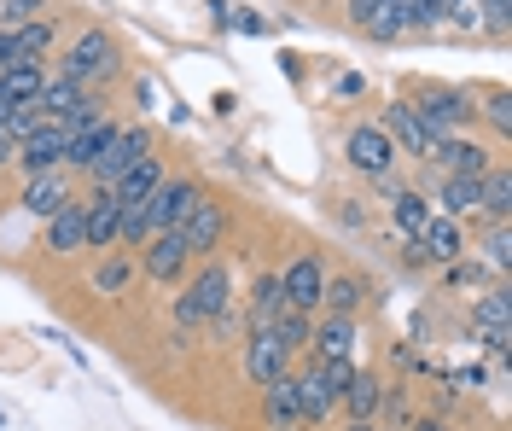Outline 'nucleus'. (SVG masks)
Masks as SVG:
<instances>
[{
    "label": "nucleus",
    "mask_w": 512,
    "mask_h": 431,
    "mask_svg": "<svg viewBox=\"0 0 512 431\" xmlns=\"http://www.w3.org/2000/svg\"><path fill=\"white\" fill-rule=\"evenodd\" d=\"M158 187H163V164L152 158V152H146V158H140V164H128L123 175L105 187V193H111L117 204H146L152 193H158Z\"/></svg>",
    "instance_id": "nucleus-12"
},
{
    "label": "nucleus",
    "mask_w": 512,
    "mask_h": 431,
    "mask_svg": "<svg viewBox=\"0 0 512 431\" xmlns=\"http://www.w3.org/2000/svg\"><path fill=\"white\" fill-rule=\"evenodd\" d=\"M117 222H123V204L111 193H94V204H88V245H117Z\"/></svg>",
    "instance_id": "nucleus-25"
},
{
    "label": "nucleus",
    "mask_w": 512,
    "mask_h": 431,
    "mask_svg": "<svg viewBox=\"0 0 512 431\" xmlns=\"http://www.w3.org/2000/svg\"><path fill=\"white\" fill-rule=\"evenodd\" d=\"M227 292H233V274L222 263H210L198 280H192V292L175 303V321L181 327H198V321H210V315H222L227 309Z\"/></svg>",
    "instance_id": "nucleus-2"
},
{
    "label": "nucleus",
    "mask_w": 512,
    "mask_h": 431,
    "mask_svg": "<svg viewBox=\"0 0 512 431\" xmlns=\"http://www.w3.org/2000/svg\"><path fill=\"white\" fill-rule=\"evenodd\" d=\"M431 158H437V164L448 169V175H472V181H483V175H489V152H483L478 140H437V146H431Z\"/></svg>",
    "instance_id": "nucleus-15"
},
{
    "label": "nucleus",
    "mask_w": 512,
    "mask_h": 431,
    "mask_svg": "<svg viewBox=\"0 0 512 431\" xmlns=\"http://www.w3.org/2000/svg\"><path fill=\"white\" fill-rule=\"evenodd\" d=\"M152 210H146V204H123V222H117V239H123V245H146V239H152Z\"/></svg>",
    "instance_id": "nucleus-31"
},
{
    "label": "nucleus",
    "mask_w": 512,
    "mask_h": 431,
    "mask_svg": "<svg viewBox=\"0 0 512 431\" xmlns=\"http://www.w3.org/2000/svg\"><path fill=\"white\" fill-rule=\"evenodd\" d=\"M483 210H495V216L512 210V175L507 169H489V175H483Z\"/></svg>",
    "instance_id": "nucleus-32"
},
{
    "label": "nucleus",
    "mask_w": 512,
    "mask_h": 431,
    "mask_svg": "<svg viewBox=\"0 0 512 431\" xmlns=\"http://www.w3.org/2000/svg\"><path fill=\"white\" fill-rule=\"evenodd\" d=\"M414 431H448V426H437V420H425V426H414Z\"/></svg>",
    "instance_id": "nucleus-44"
},
{
    "label": "nucleus",
    "mask_w": 512,
    "mask_h": 431,
    "mask_svg": "<svg viewBox=\"0 0 512 431\" xmlns=\"http://www.w3.org/2000/svg\"><path fill=\"white\" fill-rule=\"evenodd\" d=\"M350 164L361 169V175H373V181H384V175H390V164H396V146H390V134H384L379 123H361V129L350 134Z\"/></svg>",
    "instance_id": "nucleus-5"
},
{
    "label": "nucleus",
    "mask_w": 512,
    "mask_h": 431,
    "mask_svg": "<svg viewBox=\"0 0 512 431\" xmlns=\"http://www.w3.org/2000/svg\"><path fill=\"white\" fill-rule=\"evenodd\" d=\"M41 82H47V76H41L35 65H6L0 70V100L6 105H35L41 100Z\"/></svg>",
    "instance_id": "nucleus-22"
},
{
    "label": "nucleus",
    "mask_w": 512,
    "mask_h": 431,
    "mask_svg": "<svg viewBox=\"0 0 512 431\" xmlns=\"http://www.w3.org/2000/svg\"><path fill=\"white\" fill-rule=\"evenodd\" d=\"M350 431H379V426H373V420H350Z\"/></svg>",
    "instance_id": "nucleus-43"
},
{
    "label": "nucleus",
    "mask_w": 512,
    "mask_h": 431,
    "mask_svg": "<svg viewBox=\"0 0 512 431\" xmlns=\"http://www.w3.org/2000/svg\"><path fill=\"white\" fill-rule=\"evenodd\" d=\"M94 286H99V292H123V286H128V263H117V257H111V263H99Z\"/></svg>",
    "instance_id": "nucleus-37"
},
{
    "label": "nucleus",
    "mask_w": 512,
    "mask_h": 431,
    "mask_svg": "<svg viewBox=\"0 0 512 431\" xmlns=\"http://www.w3.org/2000/svg\"><path fill=\"white\" fill-rule=\"evenodd\" d=\"M408 105H414V117L425 123L431 140H448V129H460L472 117V100L466 94H425V100H408Z\"/></svg>",
    "instance_id": "nucleus-6"
},
{
    "label": "nucleus",
    "mask_w": 512,
    "mask_h": 431,
    "mask_svg": "<svg viewBox=\"0 0 512 431\" xmlns=\"http://www.w3.org/2000/svg\"><path fill=\"white\" fill-rule=\"evenodd\" d=\"M245 373H251L256 385L268 391V385H280V379L291 373V350L274 338V332H256L251 350H245Z\"/></svg>",
    "instance_id": "nucleus-8"
},
{
    "label": "nucleus",
    "mask_w": 512,
    "mask_h": 431,
    "mask_svg": "<svg viewBox=\"0 0 512 431\" xmlns=\"http://www.w3.org/2000/svg\"><path fill=\"white\" fill-rule=\"evenodd\" d=\"M53 76H64V82H105V76H117V47H111V35H99V30H88L70 53L59 59V70Z\"/></svg>",
    "instance_id": "nucleus-1"
},
{
    "label": "nucleus",
    "mask_w": 512,
    "mask_h": 431,
    "mask_svg": "<svg viewBox=\"0 0 512 431\" xmlns=\"http://www.w3.org/2000/svg\"><path fill=\"white\" fill-rule=\"evenodd\" d=\"M390 204H396V228L408 233V239H419V233H425V222H431L425 199H419V193H408V187H396V193H390Z\"/></svg>",
    "instance_id": "nucleus-29"
},
{
    "label": "nucleus",
    "mask_w": 512,
    "mask_h": 431,
    "mask_svg": "<svg viewBox=\"0 0 512 431\" xmlns=\"http://www.w3.org/2000/svg\"><path fill=\"white\" fill-rule=\"evenodd\" d=\"M198 199H204V193H198L192 181H163L158 193L146 199V210H152V228H158V233L163 228H181L192 210H198Z\"/></svg>",
    "instance_id": "nucleus-7"
},
{
    "label": "nucleus",
    "mask_w": 512,
    "mask_h": 431,
    "mask_svg": "<svg viewBox=\"0 0 512 431\" xmlns=\"http://www.w3.org/2000/svg\"><path fill=\"white\" fill-rule=\"evenodd\" d=\"M117 123L111 117H88V123H64V164L70 169H94V158L111 146Z\"/></svg>",
    "instance_id": "nucleus-4"
},
{
    "label": "nucleus",
    "mask_w": 512,
    "mask_h": 431,
    "mask_svg": "<svg viewBox=\"0 0 512 431\" xmlns=\"http://www.w3.org/2000/svg\"><path fill=\"white\" fill-rule=\"evenodd\" d=\"M419 245H425V257H437V263H454V257L466 251V239H460V228H454L448 216H431L425 233H419Z\"/></svg>",
    "instance_id": "nucleus-23"
},
{
    "label": "nucleus",
    "mask_w": 512,
    "mask_h": 431,
    "mask_svg": "<svg viewBox=\"0 0 512 431\" xmlns=\"http://www.w3.org/2000/svg\"><path fill=\"white\" fill-rule=\"evenodd\" d=\"M18 164L30 169V175H53V169H64V123H41V129L18 146Z\"/></svg>",
    "instance_id": "nucleus-9"
},
{
    "label": "nucleus",
    "mask_w": 512,
    "mask_h": 431,
    "mask_svg": "<svg viewBox=\"0 0 512 431\" xmlns=\"http://www.w3.org/2000/svg\"><path fill=\"white\" fill-rule=\"evenodd\" d=\"M373 12H379V0H350V18L361 24V30H367V18H373Z\"/></svg>",
    "instance_id": "nucleus-40"
},
{
    "label": "nucleus",
    "mask_w": 512,
    "mask_h": 431,
    "mask_svg": "<svg viewBox=\"0 0 512 431\" xmlns=\"http://www.w3.org/2000/svg\"><path fill=\"white\" fill-rule=\"evenodd\" d=\"M268 332H274L286 350H297V344H309V315H303V309H286V315H280Z\"/></svg>",
    "instance_id": "nucleus-33"
},
{
    "label": "nucleus",
    "mask_w": 512,
    "mask_h": 431,
    "mask_svg": "<svg viewBox=\"0 0 512 431\" xmlns=\"http://www.w3.org/2000/svg\"><path fill=\"white\" fill-rule=\"evenodd\" d=\"M483 257H489V263L507 274V268H512V233H507V228H495L489 239H483Z\"/></svg>",
    "instance_id": "nucleus-36"
},
{
    "label": "nucleus",
    "mask_w": 512,
    "mask_h": 431,
    "mask_svg": "<svg viewBox=\"0 0 512 431\" xmlns=\"http://www.w3.org/2000/svg\"><path fill=\"white\" fill-rule=\"evenodd\" d=\"M472 315H478V338L483 344H489V350H507V292H489V298H478V309H472Z\"/></svg>",
    "instance_id": "nucleus-21"
},
{
    "label": "nucleus",
    "mask_w": 512,
    "mask_h": 431,
    "mask_svg": "<svg viewBox=\"0 0 512 431\" xmlns=\"http://www.w3.org/2000/svg\"><path fill=\"white\" fill-rule=\"evenodd\" d=\"M443 210H448V216L483 210V181H472V175H448V181H443Z\"/></svg>",
    "instance_id": "nucleus-27"
},
{
    "label": "nucleus",
    "mask_w": 512,
    "mask_h": 431,
    "mask_svg": "<svg viewBox=\"0 0 512 431\" xmlns=\"http://www.w3.org/2000/svg\"><path fill=\"white\" fill-rule=\"evenodd\" d=\"M512 18V0H478V24H489V30H507Z\"/></svg>",
    "instance_id": "nucleus-38"
},
{
    "label": "nucleus",
    "mask_w": 512,
    "mask_h": 431,
    "mask_svg": "<svg viewBox=\"0 0 512 431\" xmlns=\"http://www.w3.org/2000/svg\"><path fill=\"white\" fill-rule=\"evenodd\" d=\"M483 111H489V123H495L501 134L512 129V100H507V94H489V105H483Z\"/></svg>",
    "instance_id": "nucleus-39"
},
{
    "label": "nucleus",
    "mask_w": 512,
    "mask_h": 431,
    "mask_svg": "<svg viewBox=\"0 0 512 431\" xmlns=\"http://www.w3.org/2000/svg\"><path fill=\"white\" fill-rule=\"evenodd\" d=\"M361 298H367V286H361L355 274H332V280L320 286V303H326L332 315H350V309H355Z\"/></svg>",
    "instance_id": "nucleus-28"
},
{
    "label": "nucleus",
    "mask_w": 512,
    "mask_h": 431,
    "mask_svg": "<svg viewBox=\"0 0 512 431\" xmlns=\"http://www.w3.org/2000/svg\"><path fill=\"white\" fill-rule=\"evenodd\" d=\"M315 373H320V385H326L332 397H344V385L355 379V362H350V356H332V362H320Z\"/></svg>",
    "instance_id": "nucleus-35"
},
{
    "label": "nucleus",
    "mask_w": 512,
    "mask_h": 431,
    "mask_svg": "<svg viewBox=\"0 0 512 431\" xmlns=\"http://www.w3.org/2000/svg\"><path fill=\"white\" fill-rule=\"evenodd\" d=\"M6 65H12V35L0 30V70H6Z\"/></svg>",
    "instance_id": "nucleus-42"
},
{
    "label": "nucleus",
    "mask_w": 512,
    "mask_h": 431,
    "mask_svg": "<svg viewBox=\"0 0 512 431\" xmlns=\"http://www.w3.org/2000/svg\"><path fill=\"white\" fill-rule=\"evenodd\" d=\"M187 257L192 251H187V239H181L175 228H163V233L146 239V274H152V280H181Z\"/></svg>",
    "instance_id": "nucleus-13"
},
{
    "label": "nucleus",
    "mask_w": 512,
    "mask_h": 431,
    "mask_svg": "<svg viewBox=\"0 0 512 431\" xmlns=\"http://www.w3.org/2000/svg\"><path fill=\"white\" fill-rule=\"evenodd\" d=\"M262 414H268V426L274 431H297V420H303V397H297V379H280V385H268L262 391Z\"/></svg>",
    "instance_id": "nucleus-17"
},
{
    "label": "nucleus",
    "mask_w": 512,
    "mask_h": 431,
    "mask_svg": "<svg viewBox=\"0 0 512 431\" xmlns=\"http://www.w3.org/2000/svg\"><path fill=\"white\" fill-rule=\"evenodd\" d=\"M297 397H303V420H326V414L338 408V397L320 385V373H303V379H297Z\"/></svg>",
    "instance_id": "nucleus-30"
},
{
    "label": "nucleus",
    "mask_w": 512,
    "mask_h": 431,
    "mask_svg": "<svg viewBox=\"0 0 512 431\" xmlns=\"http://www.w3.org/2000/svg\"><path fill=\"white\" fill-rule=\"evenodd\" d=\"M41 53H53V24H24V30H12V65H35L41 70Z\"/></svg>",
    "instance_id": "nucleus-24"
},
{
    "label": "nucleus",
    "mask_w": 512,
    "mask_h": 431,
    "mask_svg": "<svg viewBox=\"0 0 512 431\" xmlns=\"http://www.w3.org/2000/svg\"><path fill=\"white\" fill-rule=\"evenodd\" d=\"M47 0H0V30H24V24H35V12H41Z\"/></svg>",
    "instance_id": "nucleus-34"
},
{
    "label": "nucleus",
    "mask_w": 512,
    "mask_h": 431,
    "mask_svg": "<svg viewBox=\"0 0 512 431\" xmlns=\"http://www.w3.org/2000/svg\"><path fill=\"white\" fill-rule=\"evenodd\" d=\"M181 239H187V251H198V257H210L216 245H222V233H227V216H222V204H210V199H198V210H192L187 222H181Z\"/></svg>",
    "instance_id": "nucleus-11"
},
{
    "label": "nucleus",
    "mask_w": 512,
    "mask_h": 431,
    "mask_svg": "<svg viewBox=\"0 0 512 431\" xmlns=\"http://www.w3.org/2000/svg\"><path fill=\"white\" fill-rule=\"evenodd\" d=\"M47 245H53V251H82V245H88V204H64L59 216H53V222H47Z\"/></svg>",
    "instance_id": "nucleus-18"
},
{
    "label": "nucleus",
    "mask_w": 512,
    "mask_h": 431,
    "mask_svg": "<svg viewBox=\"0 0 512 431\" xmlns=\"http://www.w3.org/2000/svg\"><path fill=\"white\" fill-rule=\"evenodd\" d=\"M309 344L320 350V362H332V356H350L355 321H350V315H326L320 327H309Z\"/></svg>",
    "instance_id": "nucleus-20"
},
{
    "label": "nucleus",
    "mask_w": 512,
    "mask_h": 431,
    "mask_svg": "<svg viewBox=\"0 0 512 431\" xmlns=\"http://www.w3.org/2000/svg\"><path fill=\"white\" fill-rule=\"evenodd\" d=\"M280 286H286V303L291 309H320V286H326V268L315 263V257H297V263L280 274Z\"/></svg>",
    "instance_id": "nucleus-14"
},
{
    "label": "nucleus",
    "mask_w": 512,
    "mask_h": 431,
    "mask_svg": "<svg viewBox=\"0 0 512 431\" xmlns=\"http://www.w3.org/2000/svg\"><path fill=\"white\" fill-rule=\"evenodd\" d=\"M64 204H70V187H64L59 169H53V175H30V187H24V210H30V216L53 222Z\"/></svg>",
    "instance_id": "nucleus-16"
},
{
    "label": "nucleus",
    "mask_w": 512,
    "mask_h": 431,
    "mask_svg": "<svg viewBox=\"0 0 512 431\" xmlns=\"http://www.w3.org/2000/svg\"><path fill=\"white\" fill-rule=\"evenodd\" d=\"M146 152H152L146 129H117V134H111V146H105V152L94 158V169H88V175H94V193H105V187H111L128 164H140Z\"/></svg>",
    "instance_id": "nucleus-3"
},
{
    "label": "nucleus",
    "mask_w": 512,
    "mask_h": 431,
    "mask_svg": "<svg viewBox=\"0 0 512 431\" xmlns=\"http://www.w3.org/2000/svg\"><path fill=\"white\" fill-rule=\"evenodd\" d=\"M6 164H18V140L0 129V169H6Z\"/></svg>",
    "instance_id": "nucleus-41"
},
{
    "label": "nucleus",
    "mask_w": 512,
    "mask_h": 431,
    "mask_svg": "<svg viewBox=\"0 0 512 431\" xmlns=\"http://www.w3.org/2000/svg\"><path fill=\"white\" fill-rule=\"evenodd\" d=\"M379 397H384L379 379H373V373H355L350 385H344V397H338V402L350 408V420H373V414H379Z\"/></svg>",
    "instance_id": "nucleus-26"
},
{
    "label": "nucleus",
    "mask_w": 512,
    "mask_h": 431,
    "mask_svg": "<svg viewBox=\"0 0 512 431\" xmlns=\"http://www.w3.org/2000/svg\"><path fill=\"white\" fill-rule=\"evenodd\" d=\"M384 134H390V146H402V152H414V158H431V134H425V123L414 117V105L408 100H396V105H384Z\"/></svg>",
    "instance_id": "nucleus-10"
},
{
    "label": "nucleus",
    "mask_w": 512,
    "mask_h": 431,
    "mask_svg": "<svg viewBox=\"0 0 512 431\" xmlns=\"http://www.w3.org/2000/svg\"><path fill=\"white\" fill-rule=\"evenodd\" d=\"M291 303H286V286H280V274H262L256 280V292H251V321H256V332H268L280 315H286Z\"/></svg>",
    "instance_id": "nucleus-19"
}]
</instances>
